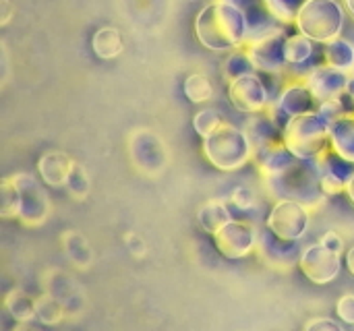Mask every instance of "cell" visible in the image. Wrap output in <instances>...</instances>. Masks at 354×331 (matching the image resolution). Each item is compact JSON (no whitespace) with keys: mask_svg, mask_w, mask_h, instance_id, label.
I'll list each match as a JSON object with an SVG mask.
<instances>
[{"mask_svg":"<svg viewBox=\"0 0 354 331\" xmlns=\"http://www.w3.org/2000/svg\"><path fill=\"white\" fill-rule=\"evenodd\" d=\"M346 267H348V272L354 276V247H351L348 253H346Z\"/></svg>","mask_w":354,"mask_h":331,"instance_id":"cell-39","label":"cell"},{"mask_svg":"<svg viewBox=\"0 0 354 331\" xmlns=\"http://www.w3.org/2000/svg\"><path fill=\"white\" fill-rule=\"evenodd\" d=\"M255 251L270 267H278V269H290L301 259L297 243L280 238L270 228H266L263 232H257Z\"/></svg>","mask_w":354,"mask_h":331,"instance_id":"cell-15","label":"cell"},{"mask_svg":"<svg viewBox=\"0 0 354 331\" xmlns=\"http://www.w3.org/2000/svg\"><path fill=\"white\" fill-rule=\"evenodd\" d=\"M62 247H64L66 257H68L79 269H85V267L91 263V247H89V243L85 240V236H81L79 232L68 230V232L62 236Z\"/></svg>","mask_w":354,"mask_h":331,"instance_id":"cell-24","label":"cell"},{"mask_svg":"<svg viewBox=\"0 0 354 331\" xmlns=\"http://www.w3.org/2000/svg\"><path fill=\"white\" fill-rule=\"evenodd\" d=\"M91 48H93L97 58L110 60V58H116L124 50V41H122V35L116 27H100L93 33Z\"/></svg>","mask_w":354,"mask_h":331,"instance_id":"cell-22","label":"cell"},{"mask_svg":"<svg viewBox=\"0 0 354 331\" xmlns=\"http://www.w3.org/2000/svg\"><path fill=\"white\" fill-rule=\"evenodd\" d=\"M201 151H203L205 160L216 170H222V172L241 170L255 155L247 133L228 122H222L209 137L203 139Z\"/></svg>","mask_w":354,"mask_h":331,"instance_id":"cell-3","label":"cell"},{"mask_svg":"<svg viewBox=\"0 0 354 331\" xmlns=\"http://www.w3.org/2000/svg\"><path fill=\"white\" fill-rule=\"evenodd\" d=\"M183 91H185L187 100L193 102V104H205V102H209L214 97V85H212V81L205 75H199V73L189 75L185 79Z\"/></svg>","mask_w":354,"mask_h":331,"instance_id":"cell-29","label":"cell"},{"mask_svg":"<svg viewBox=\"0 0 354 331\" xmlns=\"http://www.w3.org/2000/svg\"><path fill=\"white\" fill-rule=\"evenodd\" d=\"M131 158L143 174H160L168 164L164 143L151 131H137L131 137Z\"/></svg>","mask_w":354,"mask_h":331,"instance_id":"cell-13","label":"cell"},{"mask_svg":"<svg viewBox=\"0 0 354 331\" xmlns=\"http://www.w3.org/2000/svg\"><path fill=\"white\" fill-rule=\"evenodd\" d=\"M284 145L301 160H317L330 151V124L313 112L292 116L282 131Z\"/></svg>","mask_w":354,"mask_h":331,"instance_id":"cell-4","label":"cell"},{"mask_svg":"<svg viewBox=\"0 0 354 331\" xmlns=\"http://www.w3.org/2000/svg\"><path fill=\"white\" fill-rule=\"evenodd\" d=\"M228 2H232V4H236L241 10H245V15H247V19H249V39L251 37H255V35H261V33H266V31H270V29H276L278 25L276 23H280V21H276L274 17H272V12L268 10V6H266V0H228ZM247 39V41H249Z\"/></svg>","mask_w":354,"mask_h":331,"instance_id":"cell-19","label":"cell"},{"mask_svg":"<svg viewBox=\"0 0 354 331\" xmlns=\"http://www.w3.org/2000/svg\"><path fill=\"white\" fill-rule=\"evenodd\" d=\"M307 331H317V330H328V331H342V325L332 321V319H313L305 325Z\"/></svg>","mask_w":354,"mask_h":331,"instance_id":"cell-36","label":"cell"},{"mask_svg":"<svg viewBox=\"0 0 354 331\" xmlns=\"http://www.w3.org/2000/svg\"><path fill=\"white\" fill-rule=\"evenodd\" d=\"M346 195H348V199L354 203V174L351 176V180H348V185H346V191H344Z\"/></svg>","mask_w":354,"mask_h":331,"instance_id":"cell-40","label":"cell"},{"mask_svg":"<svg viewBox=\"0 0 354 331\" xmlns=\"http://www.w3.org/2000/svg\"><path fill=\"white\" fill-rule=\"evenodd\" d=\"M10 21V2L2 0V25H6Z\"/></svg>","mask_w":354,"mask_h":331,"instance_id":"cell-38","label":"cell"},{"mask_svg":"<svg viewBox=\"0 0 354 331\" xmlns=\"http://www.w3.org/2000/svg\"><path fill=\"white\" fill-rule=\"evenodd\" d=\"M249 19L245 10L228 0L205 4L195 17V35L201 46L214 52H232L249 39Z\"/></svg>","mask_w":354,"mask_h":331,"instance_id":"cell-1","label":"cell"},{"mask_svg":"<svg viewBox=\"0 0 354 331\" xmlns=\"http://www.w3.org/2000/svg\"><path fill=\"white\" fill-rule=\"evenodd\" d=\"M216 249L226 259H243L257 245V230L245 220H230L214 234Z\"/></svg>","mask_w":354,"mask_h":331,"instance_id":"cell-11","label":"cell"},{"mask_svg":"<svg viewBox=\"0 0 354 331\" xmlns=\"http://www.w3.org/2000/svg\"><path fill=\"white\" fill-rule=\"evenodd\" d=\"M222 124V116L214 110V108H203L195 114L193 118V129L197 131V135L201 139L209 137L218 126Z\"/></svg>","mask_w":354,"mask_h":331,"instance_id":"cell-31","label":"cell"},{"mask_svg":"<svg viewBox=\"0 0 354 331\" xmlns=\"http://www.w3.org/2000/svg\"><path fill=\"white\" fill-rule=\"evenodd\" d=\"M127 247L135 257H143L145 255V243L137 236V234H129L127 236Z\"/></svg>","mask_w":354,"mask_h":331,"instance_id":"cell-37","label":"cell"},{"mask_svg":"<svg viewBox=\"0 0 354 331\" xmlns=\"http://www.w3.org/2000/svg\"><path fill=\"white\" fill-rule=\"evenodd\" d=\"M295 25L313 41L326 44L340 37L344 27V8L338 0H305Z\"/></svg>","mask_w":354,"mask_h":331,"instance_id":"cell-5","label":"cell"},{"mask_svg":"<svg viewBox=\"0 0 354 331\" xmlns=\"http://www.w3.org/2000/svg\"><path fill=\"white\" fill-rule=\"evenodd\" d=\"M232 203H234L239 209H249V207L253 205V195H251V191H249V189H239V191H234Z\"/></svg>","mask_w":354,"mask_h":331,"instance_id":"cell-35","label":"cell"},{"mask_svg":"<svg viewBox=\"0 0 354 331\" xmlns=\"http://www.w3.org/2000/svg\"><path fill=\"white\" fill-rule=\"evenodd\" d=\"M268 193L280 199H295L305 203L311 211L317 209L328 197L322 187V168L317 160H297L292 166L282 170L276 176L263 178Z\"/></svg>","mask_w":354,"mask_h":331,"instance_id":"cell-2","label":"cell"},{"mask_svg":"<svg viewBox=\"0 0 354 331\" xmlns=\"http://www.w3.org/2000/svg\"><path fill=\"white\" fill-rule=\"evenodd\" d=\"M4 309L8 311V315L19 321V323H27L31 319H35V299H29L25 292L21 290H12L6 294L4 299Z\"/></svg>","mask_w":354,"mask_h":331,"instance_id":"cell-25","label":"cell"},{"mask_svg":"<svg viewBox=\"0 0 354 331\" xmlns=\"http://www.w3.org/2000/svg\"><path fill=\"white\" fill-rule=\"evenodd\" d=\"M322 245H326L328 249H332V251H336V253H342V249H344V243H342V236L338 234V232H334V230H330V232H326L324 236H322V240H319Z\"/></svg>","mask_w":354,"mask_h":331,"instance_id":"cell-34","label":"cell"},{"mask_svg":"<svg viewBox=\"0 0 354 331\" xmlns=\"http://www.w3.org/2000/svg\"><path fill=\"white\" fill-rule=\"evenodd\" d=\"M305 0H266L268 10L280 23H295Z\"/></svg>","mask_w":354,"mask_h":331,"instance_id":"cell-30","label":"cell"},{"mask_svg":"<svg viewBox=\"0 0 354 331\" xmlns=\"http://www.w3.org/2000/svg\"><path fill=\"white\" fill-rule=\"evenodd\" d=\"M228 97H230V104L243 114L263 112L272 104L270 91L257 73H249V75H243V77L230 81Z\"/></svg>","mask_w":354,"mask_h":331,"instance_id":"cell-10","label":"cell"},{"mask_svg":"<svg viewBox=\"0 0 354 331\" xmlns=\"http://www.w3.org/2000/svg\"><path fill=\"white\" fill-rule=\"evenodd\" d=\"M303 79L307 87L311 89V93L315 95V100L322 104L328 100H340L346 93L351 75L330 64H319V66H313Z\"/></svg>","mask_w":354,"mask_h":331,"instance_id":"cell-14","label":"cell"},{"mask_svg":"<svg viewBox=\"0 0 354 331\" xmlns=\"http://www.w3.org/2000/svg\"><path fill=\"white\" fill-rule=\"evenodd\" d=\"M35 319L44 325H56L64 319V305L50 292L35 299Z\"/></svg>","mask_w":354,"mask_h":331,"instance_id":"cell-27","label":"cell"},{"mask_svg":"<svg viewBox=\"0 0 354 331\" xmlns=\"http://www.w3.org/2000/svg\"><path fill=\"white\" fill-rule=\"evenodd\" d=\"M340 255L342 253H336V251L328 249L326 245L315 243L301 253L299 267L309 282L324 286V284H330L338 278L340 267H342Z\"/></svg>","mask_w":354,"mask_h":331,"instance_id":"cell-9","label":"cell"},{"mask_svg":"<svg viewBox=\"0 0 354 331\" xmlns=\"http://www.w3.org/2000/svg\"><path fill=\"white\" fill-rule=\"evenodd\" d=\"M232 220V214L228 209V205L220 199H212L207 201L199 211H197V222L199 226L207 232V234H216L224 224H228Z\"/></svg>","mask_w":354,"mask_h":331,"instance_id":"cell-20","label":"cell"},{"mask_svg":"<svg viewBox=\"0 0 354 331\" xmlns=\"http://www.w3.org/2000/svg\"><path fill=\"white\" fill-rule=\"evenodd\" d=\"M286 33L282 27L270 29L261 35L251 37L245 48L255 64L257 70L268 73V75H278L284 70L286 64V56H284V46H286Z\"/></svg>","mask_w":354,"mask_h":331,"instance_id":"cell-7","label":"cell"},{"mask_svg":"<svg viewBox=\"0 0 354 331\" xmlns=\"http://www.w3.org/2000/svg\"><path fill=\"white\" fill-rule=\"evenodd\" d=\"M317 106H319V102L307 87L305 79H299V81H292L286 87H282L278 97L270 104L268 112L272 114L276 124L284 131V126L288 124V120L292 116L313 112V110H317Z\"/></svg>","mask_w":354,"mask_h":331,"instance_id":"cell-8","label":"cell"},{"mask_svg":"<svg viewBox=\"0 0 354 331\" xmlns=\"http://www.w3.org/2000/svg\"><path fill=\"white\" fill-rule=\"evenodd\" d=\"M330 149L354 164V110L330 124Z\"/></svg>","mask_w":354,"mask_h":331,"instance_id":"cell-18","label":"cell"},{"mask_svg":"<svg viewBox=\"0 0 354 331\" xmlns=\"http://www.w3.org/2000/svg\"><path fill=\"white\" fill-rule=\"evenodd\" d=\"M66 191L77 201H83L89 195V178H87L83 166L75 164V168H73V172H71V176L66 180Z\"/></svg>","mask_w":354,"mask_h":331,"instance_id":"cell-32","label":"cell"},{"mask_svg":"<svg viewBox=\"0 0 354 331\" xmlns=\"http://www.w3.org/2000/svg\"><path fill=\"white\" fill-rule=\"evenodd\" d=\"M75 164L77 162H73V158H68L64 151H48L39 158L37 170L46 185L60 189V187H66V180H68Z\"/></svg>","mask_w":354,"mask_h":331,"instance_id":"cell-17","label":"cell"},{"mask_svg":"<svg viewBox=\"0 0 354 331\" xmlns=\"http://www.w3.org/2000/svg\"><path fill=\"white\" fill-rule=\"evenodd\" d=\"M344 2H346V8L351 10V15L354 17V0H344Z\"/></svg>","mask_w":354,"mask_h":331,"instance_id":"cell-41","label":"cell"},{"mask_svg":"<svg viewBox=\"0 0 354 331\" xmlns=\"http://www.w3.org/2000/svg\"><path fill=\"white\" fill-rule=\"evenodd\" d=\"M324 60L334 68L351 73L354 68V46L344 37H334L324 44Z\"/></svg>","mask_w":354,"mask_h":331,"instance_id":"cell-21","label":"cell"},{"mask_svg":"<svg viewBox=\"0 0 354 331\" xmlns=\"http://www.w3.org/2000/svg\"><path fill=\"white\" fill-rule=\"evenodd\" d=\"M255 70L257 68H255V64H253V60H251V56H249V52H247L245 46L232 50L226 56V60H224V79L228 83L234 81V79H239V77H243V75L255 73Z\"/></svg>","mask_w":354,"mask_h":331,"instance_id":"cell-26","label":"cell"},{"mask_svg":"<svg viewBox=\"0 0 354 331\" xmlns=\"http://www.w3.org/2000/svg\"><path fill=\"white\" fill-rule=\"evenodd\" d=\"M0 214L4 220L19 218L21 214V191L17 182L12 180V176L2 178V185H0Z\"/></svg>","mask_w":354,"mask_h":331,"instance_id":"cell-28","label":"cell"},{"mask_svg":"<svg viewBox=\"0 0 354 331\" xmlns=\"http://www.w3.org/2000/svg\"><path fill=\"white\" fill-rule=\"evenodd\" d=\"M12 180L17 182V187L21 191V214H19L21 224H25L29 228L41 226L50 214V203H48L46 191L31 174H15Z\"/></svg>","mask_w":354,"mask_h":331,"instance_id":"cell-12","label":"cell"},{"mask_svg":"<svg viewBox=\"0 0 354 331\" xmlns=\"http://www.w3.org/2000/svg\"><path fill=\"white\" fill-rule=\"evenodd\" d=\"M311 224V209L295 199H280L276 205L270 209L266 228H270L274 234H278L284 240H295L299 243Z\"/></svg>","mask_w":354,"mask_h":331,"instance_id":"cell-6","label":"cell"},{"mask_svg":"<svg viewBox=\"0 0 354 331\" xmlns=\"http://www.w3.org/2000/svg\"><path fill=\"white\" fill-rule=\"evenodd\" d=\"M336 313L338 317L348 323V325H354V294H344L338 305H336Z\"/></svg>","mask_w":354,"mask_h":331,"instance_id":"cell-33","label":"cell"},{"mask_svg":"<svg viewBox=\"0 0 354 331\" xmlns=\"http://www.w3.org/2000/svg\"><path fill=\"white\" fill-rule=\"evenodd\" d=\"M315 52V41L311 37H307L305 33H295L286 37V46H284V56H286V64L290 66H301L305 64Z\"/></svg>","mask_w":354,"mask_h":331,"instance_id":"cell-23","label":"cell"},{"mask_svg":"<svg viewBox=\"0 0 354 331\" xmlns=\"http://www.w3.org/2000/svg\"><path fill=\"white\" fill-rule=\"evenodd\" d=\"M243 131L247 133V137L253 145V151H259L268 145L282 141V129L276 124V120L272 118V114L268 110L251 114L247 118Z\"/></svg>","mask_w":354,"mask_h":331,"instance_id":"cell-16","label":"cell"}]
</instances>
